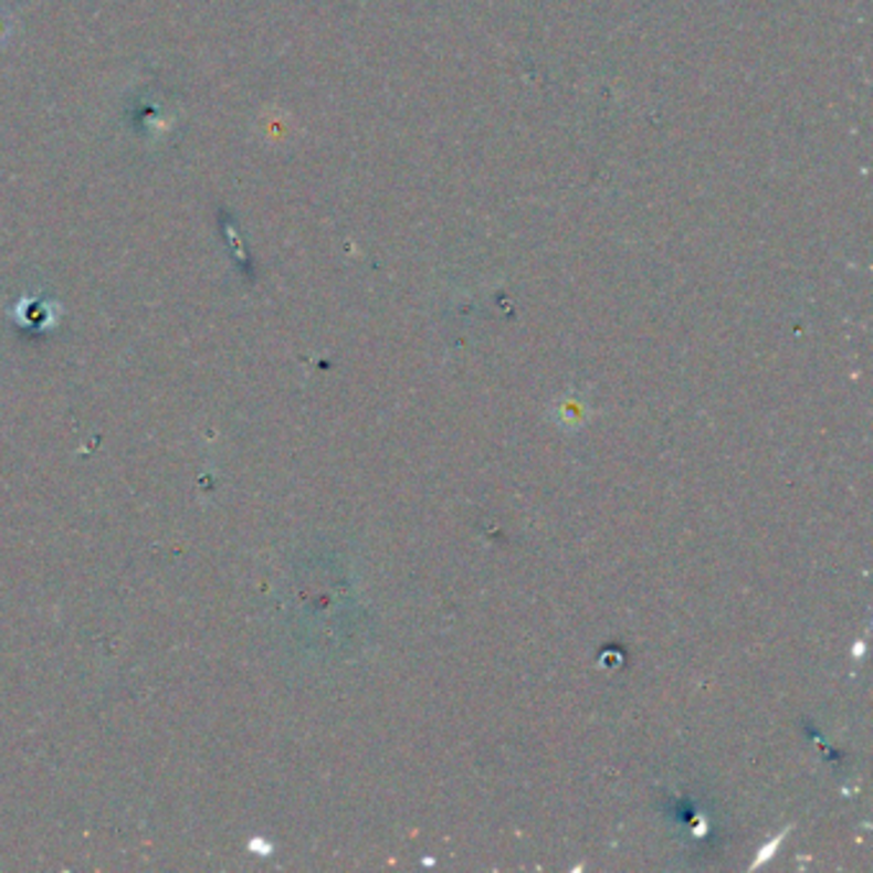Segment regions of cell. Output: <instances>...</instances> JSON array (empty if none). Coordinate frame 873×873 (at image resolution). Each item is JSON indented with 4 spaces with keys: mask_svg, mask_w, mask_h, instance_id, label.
<instances>
[{
    "mask_svg": "<svg viewBox=\"0 0 873 873\" xmlns=\"http://www.w3.org/2000/svg\"><path fill=\"white\" fill-rule=\"evenodd\" d=\"M13 318L19 326H27L31 330H46L56 326V320H60V305L42 301V297H23L13 308Z\"/></svg>",
    "mask_w": 873,
    "mask_h": 873,
    "instance_id": "obj_1",
    "label": "cell"
},
{
    "mask_svg": "<svg viewBox=\"0 0 873 873\" xmlns=\"http://www.w3.org/2000/svg\"><path fill=\"white\" fill-rule=\"evenodd\" d=\"M11 31H13L11 19H8L6 11H0V46H3V44L8 42V36H11Z\"/></svg>",
    "mask_w": 873,
    "mask_h": 873,
    "instance_id": "obj_2",
    "label": "cell"
}]
</instances>
